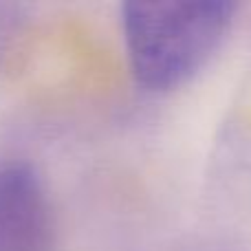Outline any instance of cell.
<instances>
[{
  "label": "cell",
  "mask_w": 251,
  "mask_h": 251,
  "mask_svg": "<svg viewBox=\"0 0 251 251\" xmlns=\"http://www.w3.org/2000/svg\"><path fill=\"white\" fill-rule=\"evenodd\" d=\"M236 4L225 0L126 2L124 40L134 82L148 93L190 84L223 47Z\"/></svg>",
  "instance_id": "1"
},
{
  "label": "cell",
  "mask_w": 251,
  "mask_h": 251,
  "mask_svg": "<svg viewBox=\"0 0 251 251\" xmlns=\"http://www.w3.org/2000/svg\"><path fill=\"white\" fill-rule=\"evenodd\" d=\"M0 251H55L47 187L25 161L0 165Z\"/></svg>",
  "instance_id": "2"
},
{
  "label": "cell",
  "mask_w": 251,
  "mask_h": 251,
  "mask_svg": "<svg viewBox=\"0 0 251 251\" xmlns=\"http://www.w3.org/2000/svg\"><path fill=\"white\" fill-rule=\"evenodd\" d=\"M20 9L13 4H2L0 2V62L7 55L11 42L16 40L18 31H20Z\"/></svg>",
  "instance_id": "3"
}]
</instances>
